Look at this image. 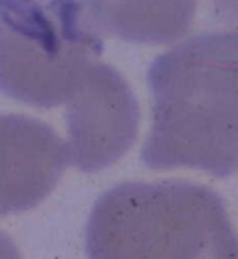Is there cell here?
I'll return each instance as SVG.
<instances>
[{
  "instance_id": "obj_1",
  "label": "cell",
  "mask_w": 238,
  "mask_h": 259,
  "mask_svg": "<svg viewBox=\"0 0 238 259\" xmlns=\"http://www.w3.org/2000/svg\"><path fill=\"white\" fill-rule=\"evenodd\" d=\"M152 125L140 152L152 169L238 171V29L203 31L153 59Z\"/></svg>"
},
{
  "instance_id": "obj_2",
  "label": "cell",
  "mask_w": 238,
  "mask_h": 259,
  "mask_svg": "<svg viewBox=\"0 0 238 259\" xmlns=\"http://www.w3.org/2000/svg\"><path fill=\"white\" fill-rule=\"evenodd\" d=\"M88 259H238L224 199L191 181L121 183L96 199Z\"/></svg>"
},
{
  "instance_id": "obj_3",
  "label": "cell",
  "mask_w": 238,
  "mask_h": 259,
  "mask_svg": "<svg viewBox=\"0 0 238 259\" xmlns=\"http://www.w3.org/2000/svg\"><path fill=\"white\" fill-rule=\"evenodd\" d=\"M70 163L84 173L101 171L136 142L140 109L136 95L113 65L96 61L65 105Z\"/></svg>"
},
{
  "instance_id": "obj_4",
  "label": "cell",
  "mask_w": 238,
  "mask_h": 259,
  "mask_svg": "<svg viewBox=\"0 0 238 259\" xmlns=\"http://www.w3.org/2000/svg\"><path fill=\"white\" fill-rule=\"evenodd\" d=\"M98 33L128 42L173 44L203 31L238 29V0H87Z\"/></svg>"
},
{
  "instance_id": "obj_5",
  "label": "cell",
  "mask_w": 238,
  "mask_h": 259,
  "mask_svg": "<svg viewBox=\"0 0 238 259\" xmlns=\"http://www.w3.org/2000/svg\"><path fill=\"white\" fill-rule=\"evenodd\" d=\"M69 165V145L51 125L0 114V217L39 205Z\"/></svg>"
},
{
  "instance_id": "obj_6",
  "label": "cell",
  "mask_w": 238,
  "mask_h": 259,
  "mask_svg": "<svg viewBox=\"0 0 238 259\" xmlns=\"http://www.w3.org/2000/svg\"><path fill=\"white\" fill-rule=\"evenodd\" d=\"M98 57L84 51L49 56L0 26V92L44 109L67 105Z\"/></svg>"
},
{
  "instance_id": "obj_7",
  "label": "cell",
  "mask_w": 238,
  "mask_h": 259,
  "mask_svg": "<svg viewBox=\"0 0 238 259\" xmlns=\"http://www.w3.org/2000/svg\"><path fill=\"white\" fill-rule=\"evenodd\" d=\"M0 26L49 56L103 53L87 0H0Z\"/></svg>"
},
{
  "instance_id": "obj_8",
  "label": "cell",
  "mask_w": 238,
  "mask_h": 259,
  "mask_svg": "<svg viewBox=\"0 0 238 259\" xmlns=\"http://www.w3.org/2000/svg\"><path fill=\"white\" fill-rule=\"evenodd\" d=\"M0 259H21L18 248L9 235L0 230Z\"/></svg>"
}]
</instances>
